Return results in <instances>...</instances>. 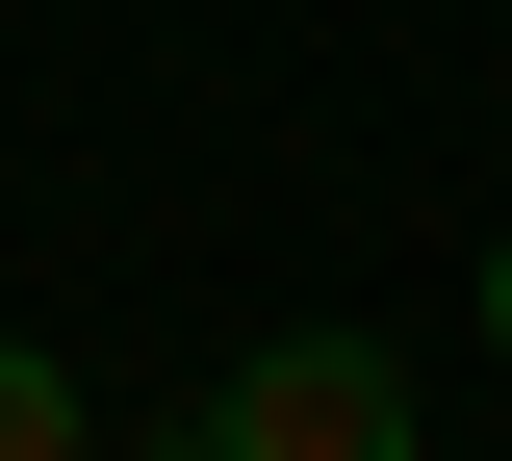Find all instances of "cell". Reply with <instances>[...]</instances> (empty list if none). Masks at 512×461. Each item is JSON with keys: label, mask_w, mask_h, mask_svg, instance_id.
<instances>
[{"label": "cell", "mask_w": 512, "mask_h": 461, "mask_svg": "<svg viewBox=\"0 0 512 461\" xmlns=\"http://www.w3.org/2000/svg\"><path fill=\"white\" fill-rule=\"evenodd\" d=\"M180 461H410V359H384V333H256Z\"/></svg>", "instance_id": "1"}, {"label": "cell", "mask_w": 512, "mask_h": 461, "mask_svg": "<svg viewBox=\"0 0 512 461\" xmlns=\"http://www.w3.org/2000/svg\"><path fill=\"white\" fill-rule=\"evenodd\" d=\"M0 461H103V436H77V385L26 359V333H0Z\"/></svg>", "instance_id": "2"}, {"label": "cell", "mask_w": 512, "mask_h": 461, "mask_svg": "<svg viewBox=\"0 0 512 461\" xmlns=\"http://www.w3.org/2000/svg\"><path fill=\"white\" fill-rule=\"evenodd\" d=\"M487 359H512V231H487Z\"/></svg>", "instance_id": "3"}]
</instances>
